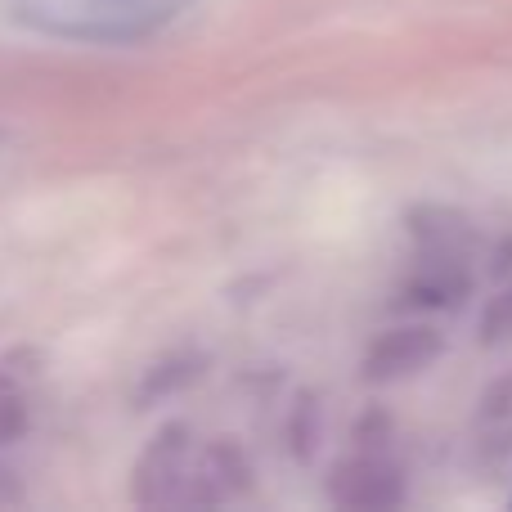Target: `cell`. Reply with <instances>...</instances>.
Listing matches in <instances>:
<instances>
[{
  "instance_id": "6da1fadb",
  "label": "cell",
  "mask_w": 512,
  "mask_h": 512,
  "mask_svg": "<svg viewBox=\"0 0 512 512\" xmlns=\"http://www.w3.org/2000/svg\"><path fill=\"white\" fill-rule=\"evenodd\" d=\"M27 23L86 41H126L158 32L189 0H14Z\"/></svg>"
},
{
  "instance_id": "7a4b0ae2",
  "label": "cell",
  "mask_w": 512,
  "mask_h": 512,
  "mask_svg": "<svg viewBox=\"0 0 512 512\" xmlns=\"http://www.w3.org/2000/svg\"><path fill=\"white\" fill-rule=\"evenodd\" d=\"M194 432L185 423H167L131 468V499L140 508H171L185 504L189 472H194Z\"/></svg>"
},
{
  "instance_id": "3957f363",
  "label": "cell",
  "mask_w": 512,
  "mask_h": 512,
  "mask_svg": "<svg viewBox=\"0 0 512 512\" xmlns=\"http://www.w3.org/2000/svg\"><path fill=\"white\" fill-rule=\"evenodd\" d=\"M328 499L351 512H378L405 504V472L382 450H355L328 472Z\"/></svg>"
},
{
  "instance_id": "277c9868",
  "label": "cell",
  "mask_w": 512,
  "mask_h": 512,
  "mask_svg": "<svg viewBox=\"0 0 512 512\" xmlns=\"http://www.w3.org/2000/svg\"><path fill=\"white\" fill-rule=\"evenodd\" d=\"M441 351H445L441 328L414 319V324H396L373 337L360 360V373L373 387H391V382H409V378H418V373H427L441 360Z\"/></svg>"
},
{
  "instance_id": "5b68a950",
  "label": "cell",
  "mask_w": 512,
  "mask_h": 512,
  "mask_svg": "<svg viewBox=\"0 0 512 512\" xmlns=\"http://www.w3.org/2000/svg\"><path fill=\"white\" fill-rule=\"evenodd\" d=\"M252 486V463L234 441H212L207 450L194 454V472H189L185 508H216L239 499Z\"/></svg>"
},
{
  "instance_id": "8992f818",
  "label": "cell",
  "mask_w": 512,
  "mask_h": 512,
  "mask_svg": "<svg viewBox=\"0 0 512 512\" xmlns=\"http://www.w3.org/2000/svg\"><path fill=\"white\" fill-rule=\"evenodd\" d=\"M472 292V270L463 252H418L414 274L405 279L400 297L418 310H450Z\"/></svg>"
},
{
  "instance_id": "52a82bcc",
  "label": "cell",
  "mask_w": 512,
  "mask_h": 512,
  "mask_svg": "<svg viewBox=\"0 0 512 512\" xmlns=\"http://www.w3.org/2000/svg\"><path fill=\"white\" fill-rule=\"evenodd\" d=\"M27 427V400H23V387H18L9 373H0V445L18 441Z\"/></svg>"
},
{
  "instance_id": "ba28073f",
  "label": "cell",
  "mask_w": 512,
  "mask_h": 512,
  "mask_svg": "<svg viewBox=\"0 0 512 512\" xmlns=\"http://www.w3.org/2000/svg\"><path fill=\"white\" fill-rule=\"evenodd\" d=\"M481 342H486V346L512 342V283L499 292L495 301H490L486 315H481Z\"/></svg>"
},
{
  "instance_id": "9c48e42d",
  "label": "cell",
  "mask_w": 512,
  "mask_h": 512,
  "mask_svg": "<svg viewBox=\"0 0 512 512\" xmlns=\"http://www.w3.org/2000/svg\"><path fill=\"white\" fill-rule=\"evenodd\" d=\"M23 504V486H18V477L0 463V508H18Z\"/></svg>"
}]
</instances>
